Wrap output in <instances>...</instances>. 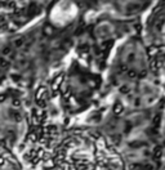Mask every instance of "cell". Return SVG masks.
I'll return each mask as SVG.
<instances>
[]
</instances>
